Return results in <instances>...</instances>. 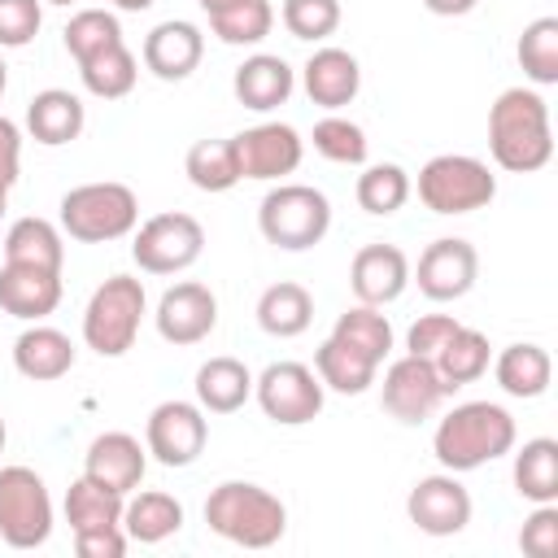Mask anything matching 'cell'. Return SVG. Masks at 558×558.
Wrapping results in <instances>:
<instances>
[{
	"label": "cell",
	"mask_w": 558,
	"mask_h": 558,
	"mask_svg": "<svg viewBox=\"0 0 558 558\" xmlns=\"http://www.w3.org/2000/svg\"><path fill=\"white\" fill-rule=\"evenodd\" d=\"M462 323L453 318V314H423L418 323H410V331H405V353H414V357H436L440 349H445V340L458 331Z\"/></svg>",
	"instance_id": "cell-45"
},
{
	"label": "cell",
	"mask_w": 558,
	"mask_h": 558,
	"mask_svg": "<svg viewBox=\"0 0 558 558\" xmlns=\"http://www.w3.org/2000/svg\"><path fill=\"white\" fill-rule=\"evenodd\" d=\"M183 527V501L161 493V488H148V493H126V506H122V532L126 541H140V545H161L166 536H174Z\"/></svg>",
	"instance_id": "cell-26"
},
{
	"label": "cell",
	"mask_w": 558,
	"mask_h": 558,
	"mask_svg": "<svg viewBox=\"0 0 558 558\" xmlns=\"http://www.w3.org/2000/svg\"><path fill=\"white\" fill-rule=\"evenodd\" d=\"M183 174L201 192H231L240 183V161L231 140H196L183 157Z\"/></svg>",
	"instance_id": "cell-35"
},
{
	"label": "cell",
	"mask_w": 558,
	"mask_h": 558,
	"mask_svg": "<svg viewBox=\"0 0 558 558\" xmlns=\"http://www.w3.org/2000/svg\"><path fill=\"white\" fill-rule=\"evenodd\" d=\"M78 78H83V87H87L92 96H100V100H122V96L135 87V78H140V61H135V52L126 48V39H118V44H109V48L83 57V61H78Z\"/></svg>",
	"instance_id": "cell-32"
},
{
	"label": "cell",
	"mask_w": 558,
	"mask_h": 558,
	"mask_svg": "<svg viewBox=\"0 0 558 558\" xmlns=\"http://www.w3.org/2000/svg\"><path fill=\"white\" fill-rule=\"evenodd\" d=\"M331 336L344 340V344H353V349H362L375 362H384L392 353V323H388V314H379V305H362L357 301L353 310H344L336 318Z\"/></svg>",
	"instance_id": "cell-37"
},
{
	"label": "cell",
	"mask_w": 558,
	"mask_h": 558,
	"mask_svg": "<svg viewBox=\"0 0 558 558\" xmlns=\"http://www.w3.org/2000/svg\"><path fill=\"white\" fill-rule=\"evenodd\" d=\"M453 392H458V388H449V384L440 379V371H436L432 357L405 353V357H397V362L384 371V392H379V401H384V410H388L397 423H423V418H432V414L445 405V397H453Z\"/></svg>",
	"instance_id": "cell-11"
},
{
	"label": "cell",
	"mask_w": 558,
	"mask_h": 558,
	"mask_svg": "<svg viewBox=\"0 0 558 558\" xmlns=\"http://www.w3.org/2000/svg\"><path fill=\"white\" fill-rule=\"evenodd\" d=\"M357 205L375 218H388L397 214L405 201H410V174L397 166V161H379V166H366L357 174Z\"/></svg>",
	"instance_id": "cell-39"
},
{
	"label": "cell",
	"mask_w": 558,
	"mask_h": 558,
	"mask_svg": "<svg viewBox=\"0 0 558 558\" xmlns=\"http://www.w3.org/2000/svg\"><path fill=\"white\" fill-rule=\"evenodd\" d=\"M314 153L336 161V166H362L366 161V131L353 122V118H340V113H327L314 122Z\"/></svg>",
	"instance_id": "cell-40"
},
{
	"label": "cell",
	"mask_w": 558,
	"mask_h": 558,
	"mask_svg": "<svg viewBox=\"0 0 558 558\" xmlns=\"http://www.w3.org/2000/svg\"><path fill=\"white\" fill-rule=\"evenodd\" d=\"M323 379L305 362H270L262 375H253V397L262 414L279 427H301L323 414Z\"/></svg>",
	"instance_id": "cell-10"
},
{
	"label": "cell",
	"mask_w": 558,
	"mask_h": 558,
	"mask_svg": "<svg viewBox=\"0 0 558 558\" xmlns=\"http://www.w3.org/2000/svg\"><path fill=\"white\" fill-rule=\"evenodd\" d=\"M13 366L31 384H52V379L70 375V366H74V340L65 331H57V327L31 323L13 340Z\"/></svg>",
	"instance_id": "cell-24"
},
{
	"label": "cell",
	"mask_w": 558,
	"mask_h": 558,
	"mask_svg": "<svg viewBox=\"0 0 558 558\" xmlns=\"http://www.w3.org/2000/svg\"><path fill=\"white\" fill-rule=\"evenodd\" d=\"M519 70L536 83V87H554L558 83V17H536L523 26L519 35Z\"/></svg>",
	"instance_id": "cell-36"
},
{
	"label": "cell",
	"mask_w": 558,
	"mask_h": 558,
	"mask_svg": "<svg viewBox=\"0 0 558 558\" xmlns=\"http://www.w3.org/2000/svg\"><path fill=\"white\" fill-rule=\"evenodd\" d=\"M148 471V449L131 436V432H100L92 445H87V458H83V475L113 488V493H135L140 480Z\"/></svg>",
	"instance_id": "cell-18"
},
{
	"label": "cell",
	"mask_w": 558,
	"mask_h": 558,
	"mask_svg": "<svg viewBox=\"0 0 558 558\" xmlns=\"http://www.w3.org/2000/svg\"><path fill=\"white\" fill-rule=\"evenodd\" d=\"M205 13H218V9H227V4H235V0H196Z\"/></svg>",
	"instance_id": "cell-50"
},
{
	"label": "cell",
	"mask_w": 558,
	"mask_h": 558,
	"mask_svg": "<svg viewBox=\"0 0 558 558\" xmlns=\"http://www.w3.org/2000/svg\"><path fill=\"white\" fill-rule=\"evenodd\" d=\"M4 440H9V427H4V418H0V453H4Z\"/></svg>",
	"instance_id": "cell-53"
},
{
	"label": "cell",
	"mask_w": 558,
	"mask_h": 558,
	"mask_svg": "<svg viewBox=\"0 0 558 558\" xmlns=\"http://www.w3.org/2000/svg\"><path fill=\"white\" fill-rule=\"evenodd\" d=\"M410 283V257L397 244H362L349 266V288L362 305H392Z\"/></svg>",
	"instance_id": "cell-17"
},
{
	"label": "cell",
	"mask_w": 558,
	"mask_h": 558,
	"mask_svg": "<svg viewBox=\"0 0 558 558\" xmlns=\"http://www.w3.org/2000/svg\"><path fill=\"white\" fill-rule=\"evenodd\" d=\"M201 57H205V35H201V26H192L183 17L157 22L144 35V65L161 83H183L201 65Z\"/></svg>",
	"instance_id": "cell-19"
},
{
	"label": "cell",
	"mask_w": 558,
	"mask_h": 558,
	"mask_svg": "<svg viewBox=\"0 0 558 558\" xmlns=\"http://www.w3.org/2000/svg\"><path fill=\"white\" fill-rule=\"evenodd\" d=\"M4 87H9V65H4V57H0V96H4Z\"/></svg>",
	"instance_id": "cell-51"
},
{
	"label": "cell",
	"mask_w": 558,
	"mask_h": 558,
	"mask_svg": "<svg viewBox=\"0 0 558 558\" xmlns=\"http://www.w3.org/2000/svg\"><path fill=\"white\" fill-rule=\"evenodd\" d=\"M44 26V0H0V48H26Z\"/></svg>",
	"instance_id": "cell-43"
},
{
	"label": "cell",
	"mask_w": 558,
	"mask_h": 558,
	"mask_svg": "<svg viewBox=\"0 0 558 558\" xmlns=\"http://www.w3.org/2000/svg\"><path fill=\"white\" fill-rule=\"evenodd\" d=\"M493 375L501 384L506 397H519V401H532V397H545L549 379H554V362L541 344L532 340H519V344H506L493 362Z\"/></svg>",
	"instance_id": "cell-25"
},
{
	"label": "cell",
	"mask_w": 558,
	"mask_h": 558,
	"mask_svg": "<svg viewBox=\"0 0 558 558\" xmlns=\"http://www.w3.org/2000/svg\"><path fill=\"white\" fill-rule=\"evenodd\" d=\"M61 305V270H39V266H0V310L39 323Z\"/></svg>",
	"instance_id": "cell-21"
},
{
	"label": "cell",
	"mask_w": 558,
	"mask_h": 558,
	"mask_svg": "<svg viewBox=\"0 0 558 558\" xmlns=\"http://www.w3.org/2000/svg\"><path fill=\"white\" fill-rule=\"evenodd\" d=\"M257 227L283 253L314 248L331 227V201L310 183H279V187H270L262 196Z\"/></svg>",
	"instance_id": "cell-5"
},
{
	"label": "cell",
	"mask_w": 558,
	"mask_h": 558,
	"mask_svg": "<svg viewBox=\"0 0 558 558\" xmlns=\"http://www.w3.org/2000/svg\"><path fill=\"white\" fill-rule=\"evenodd\" d=\"M310 323H314V296H310V288H301V283H292V279H279V283H270V288L257 296V327H262L266 336L292 340V336H301Z\"/></svg>",
	"instance_id": "cell-29"
},
{
	"label": "cell",
	"mask_w": 558,
	"mask_h": 558,
	"mask_svg": "<svg viewBox=\"0 0 558 558\" xmlns=\"http://www.w3.org/2000/svg\"><path fill=\"white\" fill-rule=\"evenodd\" d=\"M497 196V174L488 161L466 153H440L418 170V201L432 214H471Z\"/></svg>",
	"instance_id": "cell-7"
},
{
	"label": "cell",
	"mask_w": 558,
	"mask_h": 558,
	"mask_svg": "<svg viewBox=\"0 0 558 558\" xmlns=\"http://www.w3.org/2000/svg\"><path fill=\"white\" fill-rule=\"evenodd\" d=\"M480 279V253L462 235H440L418 253L414 283L427 301H458L475 288Z\"/></svg>",
	"instance_id": "cell-13"
},
{
	"label": "cell",
	"mask_w": 558,
	"mask_h": 558,
	"mask_svg": "<svg viewBox=\"0 0 558 558\" xmlns=\"http://www.w3.org/2000/svg\"><path fill=\"white\" fill-rule=\"evenodd\" d=\"M122 506L126 497L78 475L70 488H65V523L70 532H92V527H122Z\"/></svg>",
	"instance_id": "cell-33"
},
{
	"label": "cell",
	"mask_w": 558,
	"mask_h": 558,
	"mask_svg": "<svg viewBox=\"0 0 558 558\" xmlns=\"http://www.w3.org/2000/svg\"><path fill=\"white\" fill-rule=\"evenodd\" d=\"M432 362H436V371H440V379H445L449 388H462V384H475V379L488 371V362H493V344H488L484 331H475V327H458Z\"/></svg>",
	"instance_id": "cell-34"
},
{
	"label": "cell",
	"mask_w": 558,
	"mask_h": 558,
	"mask_svg": "<svg viewBox=\"0 0 558 558\" xmlns=\"http://www.w3.org/2000/svg\"><path fill=\"white\" fill-rule=\"evenodd\" d=\"M301 87L318 109H344L362 92V65L344 48H314L310 61L301 65Z\"/></svg>",
	"instance_id": "cell-20"
},
{
	"label": "cell",
	"mask_w": 558,
	"mask_h": 558,
	"mask_svg": "<svg viewBox=\"0 0 558 558\" xmlns=\"http://www.w3.org/2000/svg\"><path fill=\"white\" fill-rule=\"evenodd\" d=\"M74 549H78V558H122L126 554V532L122 527L74 532Z\"/></svg>",
	"instance_id": "cell-46"
},
{
	"label": "cell",
	"mask_w": 558,
	"mask_h": 558,
	"mask_svg": "<svg viewBox=\"0 0 558 558\" xmlns=\"http://www.w3.org/2000/svg\"><path fill=\"white\" fill-rule=\"evenodd\" d=\"M48 4H65V9H70V4H78V0H48Z\"/></svg>",
	"instance_id": "cell-54"
},
{
	"label": "cell",
	"mask_w": 558,
	"mask_h": 558,
	"mask_svg": "<svg viewBox=\"0 0 558 558\" xmlns=\"http://www.w3.org/2000/svg\"><path fill=\"white\" fill-rule=\"evenodd\" d=\"M17 174H22V131H17V122L0 118V187L9 192L17 183Z\"/></svg>",
	"instance_id": "cell-47"
},
{
	"label": "cell",
	"mask_w": 558,
	"mask_h": 558,
	"mask_svg": "<svg viewBox=\"0 0 558 558\" xmlns=\"http://www.w3.org/2000/svg\"><path fill=\"white\" fill-rule=\"evenodd\" d=\"M275 26V9L270 0H235L218 13H209V31L231 44V48H244V44H262Z\"/></svg>",
	"instance_id": "cell-38"
},
{
	"label": "cell",
	"mask_w": 558,
	"mask_h": 558,
	"mask_svg": "<svg viewBox=\"0 0 558 558\" xmlns=\"http://www.w3.org/2000/svg\"><path fill=\"white\" fill-rule=\"evenodd\" d=\"M519 549H523L527 558H554V554H558V506H554V501L536 506V510L523 519Z\"/></svg>",
	"instance_id": "cell-44"
},
{
	"label": "cell",
	"mask_w": 558,
	"mask_h": 558,
	"mask_svg": "<svg viewBox=\"0 0 558 558\" xmlns=\"http://www.w3.org/2000/svg\"><path fill=\"white\" fill-rule=\"evenodd\" d=\"M480 0H423V9L427 13H436V17H462V13H471Z\"/></svg>",
	"instance_id": "cell-48"
},
{
	"label": "cell",
	"mask_w": 558,
	"mask_h": 558,
	"mask_svg": "<svg viewBox=\"0 0 558 558\" xmlns=\"http://www.w3.org/2000/svg\"><path fill=\"white\" fill-rule=\"evenodd\" d=\"M61 231L78 244H109L135 231L140 222V201L126 183L100 179V183H78L61 196Z\"/></svg>",
	"instance_id": "cell-4"
},
{
	"label": "cell",
	"mask_w": 558,
	"mask_h": 558,
	"mask_svg": "<svg viewBox=\"0 0 558 558\" xmlns=\"http://www.w3.org/2000/svg\"><path fill=\"white\" fill-rule=\"evenodd\" d=\"M253 397V371L240 357H209L196 371V405L205 414H235Z\"/></svg>",
	"instance_id": "cell-27"
},
{
	"label": "cell",
	"mask_w": 558,
	"mask_h": 558,
	"mask_svg": "<svg viewBox=\"0 0 558 558\" xmlns=\"http://www.w3.org/2000/svg\"><path fill=\"white\" fill-rule=\"evenodd\" d=\"M292 87H296V70H292L283 57H275V52H253V57H244V61L235 65V74H231L235 100H240L244 109H253V113L279 109V105L292 96Z\"/></svg>",
	"instance_id": "cell-22"
},
{
	"label": "cell",
	"mask_w": 558,
	"mask_h": 558,
	"mask_svg": "<svg viewBox=\"0 0 558 558\" xmlns=\"http://www.w3.org/2000/svg\"><path fill=\"white\" fill-rule=\"evenodd\" d=\"M231 148L240 161V179H283L305 157V140L288 122H257L231 135Z\"/></svg>",
	"instance_id": "cell-14"
},
{
	"label": "cell",
	"mask_w": 558,
	"mask_h": 558,
	"mask_svg": "<svg viewBox=\"0 0 558 558\" xmlns=\"http://www.w3.org/2000/svg\"><path fill=\"white\" fill-rule=\"evenodd\" d=\"M4 262L13 266H39V270H61L65 262V244H61V231L48 222V218H17L9 231H4Z\"/></svg>",
	"instance_id": "cell-31"
},
{
	"label": "cell",
	"mask_w": 558,
	"mask_h": 558,
	"mask_svg": "<svg viewBox=\"0 0 558 558\" xmlns=\"http://www.w3.org/2000/svg\"><path fill=\"white\" fill-rule=\"evenodd\" d=\"M488 153L510 174H536L554 157L549 105L536 87H506L488 109Z\"/></svg>",
	"instance_id": "cell-1"
},
{
	"label": "cell",
	"mask_w": 558,
	"mask_h": 558,
	"mask_svg": "<svg viewBox=\"0 0 558 558\" xmlns=\"http://www.w3.org/2000/svg\"><path fill=\"white\" fill-rule=\"evenodd\" d=\"M514 493L532 506L558 501V440L554 436H532L514 453Z\"/></svg>",
	"instance_id": "cell-30"
},
{
	"label": "cell",
	"mask_w": 558,
	"mask_h": 558,
	"mask_svg": "<svg viewBox=\"0 0 558 558\" xmlns=\"http://www.w3.org/2000/svg\"><path fill=\"white\" fill-rule=\"evenodd\" d=\"M514 436H519V427H514V414L506 405H497V401H462L436 423L432 453H436V462L445 471L462 475V471H475V466L510 453Z\"/></svg>",
	"instance_id": "cell-2"
},
{
	"label": "cell",
	"mask_w": 558,
	"mask_h": 558,
	"mask_svg": "<svg viewBox=\"0 0 558 558\" xmlns=\"http://www.w3.org/2000/svg\"><path fill=\"white\" fill-rule=\"evenodd\" d=\"M153 323H157V336L166 344H179V349L183 344H201L218 327V296L205 283L183 279V283L161 292Z\"/></svg>",
	"instance_id": "cell-16"
},
{
	"label": "cell",
	"mask_w": 558,
	"mask_h": 558,
	"mask_svg": "<svg viewBox=\"0 0 558 558\" xmlns=\"http://www.w3.org/2000/svg\"><path fill=\"white\" fill-rule=\"evenodd\" d=\"M52 536V497L31 466H0V541L9 549H35Z\"/></svg>",
	"instance_id": "cell-8"
},
{
	"label": "cell",
	"mask_w": 558,
	"mask_h": 558,
	"mask_svg": "<svg viewBox=\"0 0 558 558\" xmlns=\"http://www.w3.org/2000/svg\"><path fill=\"white\" fill-rule=\"evenodd\" d=\"M122 13H144V9H153V0H113Z\"/></svg>",
	"instance_id": "cell-49"
},
{
	"label": "cell",
	"mask_w": 558,
	"mask_h": 558,
	"mask_svg": "<svg viewBox=\"0 0 558 558\" xmlns=\"http://www.w3.org/2000/svg\"><path fill=\"white\" fill-rule=\"evenodd\" d=\"M279 17H283V26H288L292 39L318 44V39L336 35V26H340V0H283Z\"/></svg>",
	"instance_id": "cell-42"
},
{
	"label": "cell",
	"mask_w": 558,
	"mask_h": 558,
	"mask_svg": "<svg viewBox=\"0 0 558 558\" xmlns=\"http://www.w3.org/2000/svg\"><path fill=\"white\" fill-rule=\"evenodd\" d=\"M205 523L214 536L240 545V549H270L288 532V506L248 480H222L205 497Z\"/></svg>",
	"instance_id": "cell-3"
},
{
	"label": "cell",
	"mask_w": 558,
	"mask_h": 558,
	"mask_svg": "<svg viewBox=\"0 0 558 558\" xmlns=\"http://www.w3.org/2000/svg\"><path fill=\"white\" fill-rule=\"evenodd\" d=\"M83 126H87V109H83V100H78L74 92H65V87H44V92H35L31 105H26V131H31V140L44 144V148H61V144L78 140Z\"/></svg>",
	"instance_id": "cell-23"
},
{
	"label": "cell",
	"mask_w": 558,
	"mask_h": 558,
	"mask_svg": "<svg viewBox=\"0 0 558 558\" xmlns=\"http://www.w3.org/2000/svg\"><path fill=\"white\" fill-rule=\"evenodd\" d=\"M144 305L148 296L135 275H109L83 310V344L96 349L100 357H122L140 336Z\"/></svg>",
	"instance_id": "cell-6"
},
{
	"label": "cell",
	"mask_w": 558,
	"mask_h": 558,
	"mask_svg": "<svg viewBox=\"0 0 558 558\" xmlns=\"http://www.w3.org/2000/svg\"><path fill=\"white\" fill-rule=\"evenodd\" d=\"M209 440V418L196 401H161L144 423V449L161 466H192Z\"/></svg>",
	"instance_id": "cell-12"
},
{
	"label": "cell",
	"mask_w": 558,
	"mask_h": 558,
	"mask_svg": "<svg viewBox=\"0 0 558 558\" xmlns=\"http://www.w3.org/2000/svg\"><path fill=\"white\" fill-rule=\"evenodd\" d=\"M375 371H379L375 357H366L362 349H353V344H344V340H336V336H327V340L314 349V375H318L323 388H331V392L357 397V392H366V388L375 384Z\"/></svg>",
	"instance_id": "cell-28"
},
{
	"label": "cell",
	"mask_w": 558,
	"mask_h": 558,
	"mask_svg": "<svg viewBox=\"0 0 558 558\" xmlns=\"http://www.w3.org/2000/svg\"><path fill=\"white\" fill-rule=\"evenodd\" d=\"M4 209H9V192L0 187V218H4Z\"/></svg>",
	"instance_id": "cell-52"
},
{
	"label": "cell",
	"mask_w": 558,
	"mask_h": 558,
	"mask_svg": "<svg viewBox=\"0 0 558 558\" xmlns=\"http://www.w3.org/2000/svg\"><path fill=\"white\" fill-rule=\"evenodd\" d=\"M205 253V227L192 214H153L131 240V257L144 275H179Z\"/></svg>",
	"instance_id": "cell-9"
},
{
	"label": "cell",
	"mask_w": 558,
	"mask_h": 558,
	"mask_svg": "<svg viewBox=\"0 0 558 558\" xmlns=\"http://www.w3.org/2000/svg\"><path fill=\"white\" fill-rule=\"evenodd\" d=\"M61 39H65V52H70L74 61H83V57H92V52L118 44V39H122V22H118V13H109V9H78V13L65 22Z\"/></svg>",
	"instance_id": "cell-41"
},
{
	"label": "cell",
	"mask_w": 558,
	"mask_h": 558,
	"mask_svg": "<svg viewBox=\"0 0 558 558\" xmlns=\"http://www.w3.org/2000/svg\"><path fill=\"white\" fill-rule=\"evenodd\" d=\"M405 514L427 536H458L471 523V493L453 471L423 475L405 497Z\"/></svg>",
	"instance_id": "cell-15"
}]
</instances>
